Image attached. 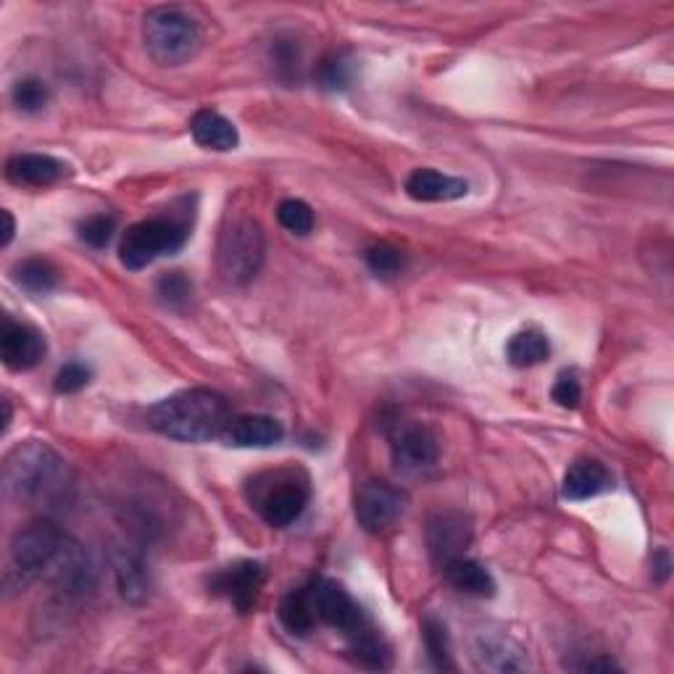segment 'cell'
Here are the masks:
<instances>
[{"instance_id":"obj_1","label":"cell","mask_w":674,"mask_h":674,"mask_svg":"<svg viewBox=\"0 0 674 674\" xmlns=\"http://www.w3.org/2000/svg\"><path fill=\"white\" fill-rule=\"evenodd\" d=\"M42 575L67 593H85L96 585V572L80 543L48 519L32 522L11 537L6 591H21Z\"/></svg>"},{"instance_id":"obj_2","label":"cell","mask_w":674,"mask_h":674,"mask_svg":"<svg viewBox=\"0 0 674 674\" xmlns=\"http://www.w3.org/2000/svg\"><path fill=\"white\" fill-rule=\"evenodd\" d=\"M71 490V472L53 448L27 440L3 458V493L21 506H59Z\"/></svg>"},{"instance_id":"obj_3","label":"cell","mask_w":674,"mask_h":674,"mask_svg":"<svg viewBox=\"0 0 674 674\" xmlns=\"http://www.w3.org/2000/svg\"><path fill=\"white\" fill-rule=\"evenodd\" d=\"M229 422L225 396L209 387L179 390L148 408V425L177 443H209L225 435Z\"/></svg>"},{"instance_id":"obj_4","label":"cell","mask_w":674,"mask_h":674,"mask_svg":"<svg viewBox=\"0 0 674 674\" xmlns=\"http://www.w3.org/2000/svg\"><path fill=\"white\" fill-rule=\"evenodd\" d=\"M248 500L269 527H290L311 500V479L300 466L261 472L248 483Z\"/></svg>"},{"instance_id":"obj_5","label":"cell","mask_w":674,"mask_h":674,"mask_svg":"<svg viewBox=\"0 0 674 674\" xmlns=\"http://www.w3.org/2000/svg\"><path fill=\"white\" fill-rule=\"evenodd\" d=\"M142 42L159 67H182L200 48V27L177 6H156L142 19Z\"/></svg>"},{"instance_id":"obj_6","label":"cell","mask_w":674,"mask_h":674,"mask_svg":"<svg viewBox=\"0 0 674 674\" xmlns=\"http://www.w3.org/2000/svg\"><path fill=\"white\" fill-rule=\"evenodd\" d=\"M264 242L261 225L254 217H235L221 229L217 246V269L229 285H248L264 267Z\"/></svg>"},{"instance_id":"obj_7","label":"cell","mask_w":674,"mask_h":674,"mask_svg":"<svg viewBox=\"0 0 674 674\" xmlns=\"http://www.w3.org/2000/svg\"><path fill=\"white\" fill-rule=\"evenodd\" d=\"M188 242V227L177 219H146L125 232L119 246V261L129 271L150 267L156 258L171 256Z\"/></svg>"},{"instance_id":"obj_8","label":"cell","mask_w":674,"mask_h":674,"mask_svg":"<svg viewBox=\"0 0 674 674\" xmlns=\"http://www.w3.org/2000/svg\"><path fill=\"white\" fill-rule=\"evenodd\" d=\"M308 595H311V606L314 614H317V622L340 630L346 637L358 633V630L371 622L367 612L350 598L346 587L335 583V579L327 577L314 579V583H308Z\"/></svg>"},{"instance_id":"obj_9","label":"cell","mask_w":674,"mask_h":674,"mask_svg":"<svg viewBox=\"0 0 674 674\" xmlns=\"http://www.w3.org/2000/svg\"><path fill=\"white\" fill-rule=\"evenodd\" d=\"M387 437H390L393 462L406 475H419V472L433 469L437 454H440L433 429L417 425V422L396 419L387 427Z\"/></svg>"},{"instance_id":"obj_10","label":"cell","mask_w":674,"mask_h":674,"mask_svg":"<svg viewBox=\"0 0 674 674\" xmlns=\"http://www.w3.org/2000/svg\"><path fill=\"white\" fill-rule=\"evenodd\" d=\"M472 662L479 672H525L529 670L527 651L522 643L506 633L504 627H485L477 630L472 637Z\"/></svg>"},{"instance_id":"obj_11","label":"cell","mask_w":674,"mask_h":674,"mask_svg":"<svg viewBox=\"0 0 674 674\" xmlns=\"http://www.w3.org/2000/svg\"><path fill=\"white\" fill-rule=\"evenodd\" d=\"M264 583H267V569H264V564L238 562L219 569L217 575L211 577L209 587L214 595L227 598L240 614H248L254 612V606L258 604V595L264 591Z\"/></svg>"},{"instance_id":"obj_12","label":"cell","mask_w":674,"mask_h":674,"mask_svg":"<svg viewBox=\"0 0 674 674\" xmlns=\"http://www.w3.org/2000/svg\"><path fill=\"white\" fill-rule=\"evenodd\" d=\"M406 496L387 483H367L356 493V519L369 533H385L404 516Z\"/></svg>"},{"instance_id":"obj_13","label":"cell","mask_w":674,"mask_h":674,"mask_svg":"<svg viewBox=\"0 0 674 674\" xmlns=\"http://www.w3.org/2000/svg\"><path fill=\"white\" fill-rule=\"evenodd\" d=\"M472 519L462 512H440L427 522V548L437 566L464 556L472 543Z\"/></svg>"},{"instance_id":"obj_14","label":"cell","mask_w":674,"mask_h":674,"mask_svg":"<svg viewBox=\"0 0 674 674\" xmlns=\"http://www.w3.org/2000/svg\"><path fill=\"white\" fill-rule=\"evenodd\" d=\"M48 354V343L40 329L30 325H19V321L6 319L3 333H0V358H3L6 369L11 371H30Z\"/></svg>"},{"instance_id":"obj_15","label":"cell","mask_w":674,"mask_h":674,"mask_svg":"<svg viewBox=\"0 0 674 674\" xmlns=\"http://www.w3.org/2000/svg\"><path fill=\"white\" fill-rule=\"evenodd\" d=\"M227 440V446L235 448H269L277 446L285 437L283 422L267 414H248V417L232 419L221 435Z\"/></svg>"},{"instance_id":"obj_16","label":"cell","mask_w":674,"mask_h":674,"mask_svg":"<svg viewBox=\"0 0 674 674\" xmlns=\"http://www.w3.org/2000/svg\"><path fill=\"white\" fill-rule=\"evenodd\" d=\"M406 192L419 204H446V200L464 198L469 185L437 169H414L406 179Z\"/></svg>"},{"instance_id":"obj_17","label":"cell","mask_w":674,"mask_h":674,"mask_svg":"<svg viewBox=\"0 0 674 674\" xmlns=\"http://www.w3.org/2000/svg\"><path fill=\"white\" fill-rule=\"evenodd\" d=\"M67 175V167L59 159L46 153H19L6 163V177L13 185H27V188H48Z\"/></svg>"},{"instance_id":"obj_18","label":"cell","mask_w":674,"mask_h":674,"mask_svg":"<svg viewBox=\"0 0 674 674\" xmlns=\"http://www.w3.org/2000/svg\"><path fill=\"white\" fill-rule=\"evenodd\" d=\"M608 487H612V475L604 464L595 462V458H577L566 469L562 493L566 500H587L601 496Z\"/></svg>"},{"instance_id":"obj_19","label":"cell","mask_w":674,"mask_h":674,"mask_svg":"<svg viewBox=\"0 0 674 674\" xmlns=\"http://www.w3.org/2000/svg\"><path fill=\"white\" fill-rule=\"evenodd\" d=\"M190 132H192V140H196L198 146H204L209 150H235L240 142L238 127H235L229 119L221 117L219 111H211V109L198 111L196 117H192Z\"/></svg>"},{"instance_id":"obj_20","label":"cell","mask_w":674,"mask_h":674,"mask_svg":"<svg viewBox=\"0 0 674 674\" xmlns=\"http://www.w3.org/2000/svg\"><path fill=\"white\" fill-rule=\"evenodd\" d=\"M443 575H446L448 585L456 587L458 593L466 595H477V598H485V595L496 593V579H493L490 572L485 569L483 564L472 562L466 556H456L440 566Z\"/></svg>"},{"instance_id":"obj_21","label":"cell","mask_w":674,"mask_h":674,"mask_svg":"<svg viewBox=\"0 0 674 674\" xmlns=\"http://www.w3.org/2000/svg\"><path fill=\"white\" fill-rule=\"evenodd\" d=\"M277 614H279V622H283V627L296 637H306L314 627L319 625L317 614H314V606H311V595H308V585L285 595Z\"/></svg>"},{"instance_id":"obj_22","label":"cell","mask_w":674,"mask_h":674,"mask_svg":"<svg viewBox=\"0 0 674 674\" xmlns=\"http://www.w3.org/2000/svg\"><path fill=\"white\" fill-rule=\"evenodd\" d=\"M506 356L508 361L519 369L535 367V364L546 361L551 356V343L548 337L537 333V329H522V333H516L512 340H508Z\"/></svg>"},{"instance_id":"obj_23","label":"cell","mask_w":674,"mask_h":674,"mask_svg":"<svg viewBox=\"0 0 674 674\" xmlns=\"http://www.w3.org/2000/svg\"><path fill=\"white\" fill-rule=\"evenodd\" d=\"M113 572H117L119 591L125 598L138 601L148 593L146 564L140 562L138 554H132V551L127 548H119L117 554H113Z\"/></svg>"},{"instance_id":"obj_24","label":"cell","mask_w":674,"mask_h":674,"mask_svg":"<svg viewBox=\"0 0 674 674\" xmlns=\"http://www.w3.org/2000/svg\"><path fill=\"white\" fill-rule=\"evenodd\" d=\"M13 279H17V285H21L27 293L46 296V293L56 290V285H59V269L46 261V258H27V261L13 267Z\"/></svg>"},{"instance_id":"obj_25","label":"cell","mask_w":674,"mask_h":674,"mask_svg":"<svg viewBox=\"0 0 674 674\" xmlns=\"http://www.w3.org/2000/svg\"><path fill=\"white\" fill-rule=\"evenodd\" d=\"M422 637H425V651H427L429 664H433V670L456 672L446 625H443L440 620H435V616H427V620L422 622Z\"/></svg>"},{"instance_id":"obj_26","label":"cell","mask_w":674,"mask_h":674,"mask_svg":"<svg viewBox=\"0 0 674 674\" xmlns=\"http://www.w3.org/2000/svg\"><path fill=\"white\" fill-rule=\"evenodd\" d=\"M277 219H279V225L288 229V232L298 235V238H304V235H308L314 229L311 206H308L306 200H298V198L283 200V204L277 206Z\"/></svg>"},{"instance_id":"obj_27","label":"cell","mask_w":674,"mask_h":674,"mask_svg":"<svg viewBox=\"0 0 674 674\" xmlns=\"http://www.w3.org/2000/svg\"><path fill=\"white\" fill-rule=\"evenodd\" d=\"M317 82L325 90H346L354 82V63L346 56H327L317 69Z\"/></svg>"},{"instance_id":"obj_28","label":"cell","mask_w":674,"mask_h":674,"mask_svg":"<svg viewBox=\"0 0 674 674\" xmlns=\"http://www.w3.org/2000/svg\"><path fill=\"white\" fill-rule=\"evenodd\" d=\"M11 100L21 113H40L48 106L50 90L48 85L40 80H19L13 85Z\"/></svg>"},{"instance_id":"obj_29","label":"cell","mask_w":674,"mask_h":674,"mask_svg":"<svg viewBox=\"0 0 674 674\" xmlns=\"http://www.w3.org/2000/svg\"><path fill=\"white\" fill-rule=\"evenodd\" d=\"M367 267L377 277H396L406 267V256L393 246H375L367 250Z\"/></svg>"},{"instance_id":"obj_30","label":"cell","mask_w":674,"mask_h":674,"mask_svg":"<svg viewBox=\"0 0 674 674\" xmlns=\"http://www.w3.org/2000/svg\"><path fill=\"white\" fill-rule=\"evenodd\" d=\"M117 232V219L111 214H96L80 225V240L88 242L90 248H106Z\"/></svg>"},{"instance_id":"obj_31","label":"cell","mask_w":674,"mask_h":674,"mask_svg":"<svg viewBox=\"0 0 674 674\" xmlns=\"http://www.w3.org/2000/svg\"><path fill=\"white\" fill-rule=\"evenodd\" d=\"M159 296L167 306L179 308L185 306L192 296V285L190 279L182 275V271H169L159 279Z\"/></svg>"},{"instance_id":"obj_32","label":"cell","mask_w":674,"mask_h":674,"mask_svg":"<svg viewBox=\"0 0 674 674\" xmlns=\"http://www.w3.org/2000/svg\"><path fill=\"white\" fill-rule=\"evenodd\" d=\"M92 371L88 364L82 361H71L67 367L59 369V375H56V390L63 393V396H71V393H80L85 385L90 383Z\"/></svg>"},{"instance_id":"obj_33","label":"cell","mask_w":674,"mask_h":674,"mask_svg":"<svg viewBox=\"0 0 674 674\" xmlns=\"http://www.w3.org/2000/svg\"><path fill=\"white\" fill-rule=\"evenodd\" d=\"M551 396H554V400L562 408H577L579 400H583V385H579L575 371H564V375L556 379Z\"/></svg>"},{"instance_id":"obj_34","label":"cell","mask_w":674,"mask_h":674,"mask_svg":"<svg viewBox=\"0 0 674 674\" xmlns=\"http://www.w3.org/2000/svg\"><path fill=\"white\" fill-rule=\"evenodd\" d=\"M275 67L279 75H285L288 71L290 75H296L298 71V48L293 46V40H277L275 42Z\"/></svg>"},{"instance_id":"obj_35","label":"cell","mask_w":674,"mask_h":674,"mask_svg":"<svg viewBox=\"0 0 674 674\" xmlns=\"http://www.w3.org/2000/svg\"><path fill=\"white\" fill-rule=\"evenodd\" d=\"M572 670L579 672H614L620 670V664L614 662V658H587L583 664H572Z\"/></svg>"},{"instance_id":"obj_36","label":"cell","mask_w":674,"mask_h":674,"mask_svg":"<svg viewBox=\"0 0 674 674\" xmlns=\"http://www.w3.org/2000/svg\"><path fill=\"white\" fill-rule=\"evenodd\" d=\"M670 554L666 551H658L654 558V575H658V583H664L666 577H670Z\"/></svg>"},{"instance_id":"obj_37","label":"cell","mask_w":674,"mask_h":674,"mask_svg":"<svg viewBox=\"0 0 674 674\" xmlns=\"http://www.w3.org/2000/svg\"><path fill=\"white\" fill-rule=\"evenodd\" d=\"M3 219H6V232H3V240H0V246H11L13 240V232H17V225H13V217L11 211H3Z\"/></svg>"}]
</instances>
